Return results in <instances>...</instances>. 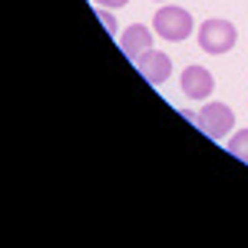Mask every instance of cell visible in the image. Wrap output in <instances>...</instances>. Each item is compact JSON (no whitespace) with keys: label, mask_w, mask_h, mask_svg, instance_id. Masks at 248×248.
Instances as JSON below:
<instances>
[{"label":"cell","mask_w":248,"mask_h":248,"mask_svg":"<svg viewBox=\"0 0 248 248\" xmlns=\"http://www.w3.org/2000/svg\"><path fill=\"white\" fill-rule=\"evenodd\" d=\"M153 30H155V37L169 40V43H182V40H189L195 33V20H192V14L186 7L166 3V7H159V14L153 17Z\"/></svg>","instance_id":"6da1fadb"},{"label":"cell","mask_w":248,"mask_h":248,"mask_svg":"<svg viewBox=\"0 0 248 248\" xmlns=\"http://www.w3.org/2000/svg\"><path fill=\"white\" fill-rule=\"evenodd\" d=\"M96 7H109V10H116V7H126L129 0H93Z\"/></svg>","instance_id":"9c48e42d"},{"label":"cell","mask_w":248,"mask_h":248,"mask_svg":"<svg viewBox=\"0 0 248 248\" xmlns=\"http://www.w3.org/2000/svg\"><path fill=\"white\" fill-rule=\"evenodd\" d=\"M99 20H103V27L116 37V20H113V10H109V7H99Z\"/></svg>","instance_id":"ba28073f"},{"label":"cell","mask_w":248,"mask_h":248,"mask_svg":"<svg viewBox=\"0 0 248 248\" xmlns=\"http://www.w3.org/2000/svg\"><path fill=\"white\" fill-rule=\"evenodd\" d=\"M159 3H166V0H159Z\"/></svg>","instance_id":"30bf717a"},{"label":"cell","mask_w":248,"mask_h":248,"mask_svg":"<svg viewBox=\"0 0 248 248\" xmlns=\"http://www.w3.org/2000/svg\"><path fill=\"white\" fill-rule=\"evenodd\" d=\"M195 37H199V46L212 53V57H222V53H229L232 46H235V40H238V30H235V23L225 17H209L199 30H195Z\"/></svg>","instance_id":"7a4b0ae2"},{"label":"cell","mask_w":248,"mask_h":248,"mask_svg":"<svg viewBox=\"0 0 248 248\" xmlns=\"http://www.w3.org/2000/svg\"><path fill=\"white\" fill-rule=\"evenodd\" d=\"M179 86L189 99H205L215 90V77H212L205 66H186L182 77H179Z\"/></svg>","instance_id":"5b68a950"},{"label":"cell","mask_w":248,"mask_h":248,"mask_svg":"<svg viewBox=\"0 0 248 248\" xmlns=\"http://www.w3.org/2000/svg\"><path fill=\"white\" fill-rule=\"evenodd\" d=\"M119 50L126 53V60H139L142 53H149L153 50V30L146 27V23H133V27H126V33L119 37Z\"/></svg>","instance_id":"8992f818"},{"label":"cell","mask_w":248,"mask_h":248,"mask_svg":"<svg viewBox=\"0 0 248 248\" xmlns=\"http://www.w3.org/2000/svg\"><path fill=\"white\" fill-rule=\"evenodd\" d=\"M136 70L142 73L146 83L162 86V83L172 77V60H169V53H162V50H149V53H142V57L136 60Z\"/></svg>","instance_id":"277c9868"},{"label":"cell","mask_w":248,"mask_h":248,"mask_svg":"<svg viewBox=\"0 0 248 248\" xmlns=\"http://www.w3.org/2000/svg\"><path fill=\"white\" fill-rule=\"evenodd\" d=\"M229 153L235 155L238 162H245V166H248V129H238V133H232Z\"/></svg>","instance_id":"52a82bcc"},{"label":"cell","mask_w":248,"mask_h":248,"mask_svg":"<svg viewBox=\"0 0 248 248\" xmlns=\"http://www.w3.org/2000/svg\"><path fill=\"white\" fill-rule=\"evenodd\" d=\"M195 123H199V129L209 139H225L232 133V126H235V113L225 103H205L202 113L195 116Z\"/></svg>","instance_id":"3957f363"}]
</instances>
